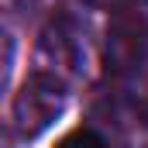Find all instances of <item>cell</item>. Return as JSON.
I'll return each instance as SVG.
<instances>
[{
    "mask_svg": "<svg viewBox=\"0 0 148 148\" xmlns=\"http://www.w3.org/2000/svg\"><path fill=\"white\" fill-rule=\"evenodd\" d=\"M66 79L55 73H45L35 69L28 73V79L21 83V90L14 93V103H10V117H14V127L21 138H38L45 134L66 110Z\"/></svg>",
    "mask_w": 148,
    "mask_h": 148,
    "instance_id": "6da1fadb",
    "label": "cell"
},
{
    "mask_svg": "<svg viewBox=\"0 0 148 148\" xmlns=\"http://www.w3.org/2000/svg\"><path fill=\"white\" fill-rule=\"evenodd\" d=\"M107 73L124 79L148 62V0H121L107 28Z\"/></svg>",
    "mask_w": 148,
    "mask_h": 148,
    "instance_id": "7a4b0ae2",
    "label": "cell"
},
{
    "mask_svg": "<svg viewBox=\"0 0 148 148\" xmlns=\"http://www.w3.org/2000/svg\"><path fill=\"white\" fill-rule=\"evenodd\" d=\"M38 59L45 66V73H79L83 62H86V31L76 24L73 17L59 14L45 35H41V45H38Z\"/></svg>",
    "mask_w": 148,
    "mask_h": 148,
    "instance_id": "3957f363",
    "label": "cell"
},
{
    "mask_svg": "<svg viewBox=\"0 0 148 148\" xmlns=\"http://www.w3.org/2000/svg\"><path fill=\"white\" fill-rule=\"evenodd\" d=\"M121 86H124V100H127L131 114L141 117V124H148V62L138 66L134 73H127L121 79Z\"/></svg>",
    "mask_w": 148,
    "mask_h": 148,
    "instance_id": "277c9868",
    "label": "cell"
},
{
    "mask_svg": "<svg viewBox=\"0 0 148 148\" xmlns=\"http://www.w3.org/2000/svg\"><path fill=\"white\" fill-rule=\"evenodd\" d=\"M55 148H107V141H103L93 127H76L69 134H62Z\"/></svg>",
    "mask_w": 148,
    "mask_h": 148,
    "instance_id": "5b68a950",
    "label": "cell"
},
{
    "mask_svg": "<svg viewBox=\"0 0 148 148\" xmlns=\"http://www.w3.org/2000/svg\"><path fill=\"white\" fill-rule=\"evenodd\" d=\"M86 3H90V7H117L121 0H86Z\"/></svg>",
    "mask_w": 148,
    "mask_h": 148,
    "instance_id": "8992f818",
    "label": "cell"
}]
</instances>
